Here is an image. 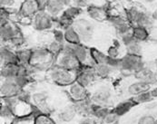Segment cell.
<instances>
[{
	"label": "cell",
	"instance_id": "obj_2",
	"mask_svg": "<svg viewBox=\"0 0 157 124\" xmlns=\"http://www.w3.org/2000/svg\"><path fill=\"white\" fill-rule=\"evenodd\" d=\"M78 72L67 70L63 67L54 65L51 67L46 73V76L53 83L59 86H69L76 82Z\"/></svg>",
	"mask_w": 157,
	"mask_h": 124
},
{
	"label": "cell",
	"instance_id": "obj_31",
	"mask_svg": "<svg viewBox=\"0 0 157 124\" xmlns=\"http://www.w3.org/2000/svg\"><path fill=\"white\" fill-rule=\"evenodd\" d=\"M18 63L23 65H29L32 57V49H19L17 51Z\"/></svg>",
	"mask_w": 157,
	"mask_h": 124
},
{
	"label": "cell",
	"instance_id": "obj_11",
	"mask_svg": "<svg viewBox=\"0 0 157 124\" xmlns=\"http://www.w3.org/2000/svg\"><path fill=\"white\" fill-rule=\"evenodd\" d=\"M73 54L83 66H94V62L93 61L90 54V48H87L84 43L75 44Z\"/></svg>",
	"mask_w": 157,
	"mask_h": 124
},
{
	"label": "cell",
	"instance_id": "obj_14",
	"mask_svg": "<svg viewBox=\"0 0 157 124\" xmlns=\"http://www.w3.org/2000/svg\"><path fill=\"white\" fill-rule=\"evenodd\" d=\"M136 80L144 83H150L151 85H156L157 83V71L151 67L145 65L139 71H137L134 75Z\"/></svg>",
	"mask_w": 157,
	"mask_h": 124
},
{
	"label": "cell",
	"instance_id": "obj_18",
	"mask_svg": "<svg viewBox=\"0 0 157 124\" xmlns=\"http://www.w3.org/2000/svg\"><path fill=\"white\" fill-rule=\"evenodd\" d=\"M47 99L48 94L45 92H36L32 93V100L31 102L34 105L43 113H47Z\"/></svg>",
	"mask_w": 157,
	"mask_h": 124
},
{
	"label": "cell",
	"instance_id": "obj_19",
	"mask_svg": "<svg viewBox=\"0 0 157 124\" xmlns=\"http://www.w3.org/2000/svg\"><path fill=\"white\" fill-rule=\"evenodd\" d=\"M77 114L78 113L73 103L65 107L57 113V120L63 123H70L75 119Z\"/></svg>",
	"mask_w": 157,
	"mask_h": 124
},
{
	"label": "cell",
	"instance_id": "obj_9",
	"mask_svg": "<svg viewBox=\"0 0 157 124\" xmlns=\"http://www.w3.org/2000/svg\"><path fill=\"white\" fill-rule=\"evenodd\" d=\"M22 35L19 30V27L13 21H10L9 23L4 25H1L0 27V38L2 43H7L8 42Z\"/></svg>",
	"mask_w": 157,
	"mask_h": 124
},
{
	"label": "cell",
	"instance_id": "obj_33",
	"mask_svg": "<svg viewBox=\"0 0 157 124\" xmlns=\"http://www.w3.org/2000/svg\"><path fill=\"white\" fill-rule=\"evenodd\" d=\"M64 43H65V42H64ZM64 43L56 41L55 39H52L51 41L47 43V45H46L45 47L50 51V53H52L55 56H56V55H58V54L63 51Z\"/></svg>",
	"mask_w": 157,
	"mask_h": 124
},
{
	"label": "cell",
	"instance_id": "obj_36",
	"mask_svg": "<svg viewBox=\"0 0 157 124\" xmlns=\"http://www.w3.org/2000/svg\"><path fill=\"white\" fill-rule=\"evenodd\" d=\"M36 116L34 114L24 116V117H17L16 119H13L11 124H35Z\"/></svg>",
	"mask_w": 157,
	"mask_h": 124
},
{
	"label": "cell",
	"instance_id": "obj_40",
	"mask_svg": "<svg viewBox=\"0 0 157 124\" xmlns=\"http://www.w3.org/2000/svg\"><path fill=\"white\" fill-rule=\"evenodd\" d=\"M120 119V116H118L112 110L111 112H109L105 119L102 121V124H114L117 123Z\"/></svg>",
	"mask_w": 157,
	"mask_h": 124
},
{
	"label": "cell",
	"instance_id": "obj_12",
	"mask_svg": "<svg viewBox=\"0 0 157 124\" xmlns=\"http://www.w3.org/2000/svg\"><path fill=\"white\" fill-rule=\"evenodd\" d=\"M96 78L97 77L94 66H82V68L78 72L76 82L88 89L96 80Z\"/></svg>",
	"mask_w": 157,
	"mask_h": 124
},
{
	"label": "cell",
	"instance_id": "obj_38",
	"mask_svg": "<svg viewBox=\"0 0 157 124\" xmlns=\"http://www.w3.org/2000/svg\"><path fill=\"white\" fill-rule=\"evenodd\" d=\"M156 118L151 113H146L139 117L136 124H154Z\"/></svg>",
	"mask_w": 157,
	"mask_h": 124
},
{
	"label": "cell",
	"instance_id": "obj_30",
	"mask_svg": "<svg viewBox=\"0 0 157 124\" xmlns=\"http://www.w3.org/2000/svg\"><path fill=\"white\" fill-rule=\"evenodd\" d=\"M90 54L94 64H102L106 63L108 60V55L105 53L101 52L100 50H97L96 48H90Z\"/></svg>",
	"mask_w": 157,
	"mask_h": 124
},
{
	"label": "cell",
	"instance_id": "obj_29",
	"mask_svg": "<svg viewBox=\"0 0 157 124\" xmlns=\"http://www.w3.org/2000/svg\"><path fill=\"white\" fill-rule=\"evenodd\" d=\"M82 12H83L82 8H79L77 6L71 5L65 9V11L62 14V17H64L65 18H67L69 20L75 21L76 18L80 17V16L82 15Z\"/></svg>",
	"mask_w": 157,
	"mask_h": 124
},
{
	"label": "cell",
	"instance_id": "obj_5",
	"mask_svg": "<svg viewBox=\"0 0 157 124\" xmlns=\"http://www.w3.org/2000/svg\"><path fill=\"white\" fill-rule=\"evenodd\" d=\"M31 24L36 31L45 32L49 30H54L56 28V21L49 14H47L45 10H40L32 17Z\"/></svg>",
	"mask_w": 157,
	"mask_h": 124
},
{
	"label": "cell",
	"instance_id": "obj_44",
	"mask_svg": "<svg viewBox=\"0 0 157 124\" xmlns=\"http://www.w3.org/2000/svg\"><path fill=\"white\" fill-rule=\"evenodd\" d=\"M77 124H96V120L92 116H84Z\"/></svg>",
	"mask_w": 157,
	"mask_h": 124
},
{
	"label": "cell",
	"instance_id": "obj_39",
	"mask_svg": "<svg viewBox=\"0 0 157 124\" xmlns=\"http://www.w3.org/2000/svg\"><path fill=\"white\" fill-rule=\"evenodd\" d=\"M30 75H18L15 78V82L18 86H20L22 89H25V86H27L32 82Z\"/></svg>",
	"mask_w": 157,
	"mask_h": 124
},
{
	"label": "cell",
	"instance_id": "obj_54",
	"mask_svg": "<svg viewBox=\"0 0 157 124\" xmlns=\"http://www.w3.org/2000/svg\"><path fill=\"white\" fill-rule=\"evenodd\" d=\"M114 124H118V122H117V123H114Z\"/></svg>",
	"mask_w": 157,
	"mask_h": 124
},
{
	"label": "cell",
	"instance_id": "obj_45",
	"mask_svg": "<svg viewBox=\"0 0 157 124\" xmlns=\"http://www.w3.org/2000/svg\"><path fill=\"white\" fill-rule=\"evenodd\" d=\"M157 108V102L155 100H154L153 102L145 104V109L148 110V111H153V110H155Z\"/></svg>",
	"mask_w": 157,
	"mask_h": 124
},
{
	"label": "cell",
	"instance_id": "obj_28",
	"mask_svg": "<svg viewBox=\"0 0 157 124\" xmlns=\"http://www.w3.org/2000/svg\"><path fill=\"white\" fill-rule=\"evenodd\" d=\"M64 35H65V42H67L70 43H75V44L82 43L79 34L77 33V31L75 29L73 25L69 26L66 30H64Z\"/></svg>",
	"mask_w": 157,
	"mask_h": 124
},
{
	"label": "cell",
	"instance_id": "obj_23",
	"mask_svg": "<svg viewBox=\"0 0 157 124\" xmlns=\"http://www.w3.org/2000/svg\"><path fill=\"white\" fill-rule=\"evenodd\" d=\"M25 0H0L1 9H4L11 14L18 13Z\"/></svg>",
	"mask_w": 157,
	"mask_h": 124
},
{
	"label": "cell",
	"instance_id": "obj_7",
	"mask_svg": "<svg viewBox=\"0 0 157 124\" xmlns=\"http://www.w3.org/2000/svg\"><path fill=\"white\" fill-rule=\"evenodd\" d=\"M55 64L57 66L63 67L65 69H67V70L77 71V72H79L83 66L74 54H68L64 51H62L58 55L56 56Z\"/></svg>",
	"mask_w": 157,
	"mask_h": 124
},
{
	"label": "cell",
	"instance_id": "obj_27",
	"mask_svg": "<svg viewBox=\"0 0 157 124\" xmlns=\"http://www.w3.org/2000/svg\"><path fill=\"white\" fill-rule=\"evenodd\" d=\"M132 35L140 43L147 41L150 38V30L139 25H134L132 28Z\"/></svg>",
	"mask_w": 157,
	"mask_h": 124
},
{
	"label": "cell",
	"instance_id": "obj_25",
	"mask_svg": "<svg viewBox=\"0 0 157 124\" xmlns=\"http://www.w3.org/2000/svg\"><path fill=\"white\" fill-rule=\"evenodd\" d=\"M112 107L108 106H102L98 104H93V111H92V117L95 120H100L101 122L105 119V117L112 111Z\"/></svg>",
	"mask_w": 157,
	"mask_h": 124
},
{
	"label": "cell",
	"instance_id": "obj_47",
	"mask_svg": "<svg viewBox=\"0 0 157 124\" xmlns=\"http://www.w3.org/2000/svg\"><path fill=\"white\" fill-rule=\"evenodd\" d=\"M48 1H49V0H37L39 6H40V7H41V10H44V9H45V5L47 4Z\"/></svg>",
	"mask_w": 157,
	"mask_h": 124
},
{
	"label": "cell",
	"instance_id": "obj_15",
	"mask_svg": "<svg viewBox=\"0 0 157 124\" xmlns=\"http://www.w3.org/2000/svg\"><path fill=\"white\" fill-rule=\"evenodd\" d=\"M86 9V15L91 20L95 22H102V21L107 20L108 18L107 9L102 6H98L96 5H90Z\"/></svg>",
	"mask_w": 157,
	"mask_h": 124
},
{
	"label": "cell",
	"instance_id": "obj_16",
	"mask_svg": "<svg viewBox=\"0 0 157 124\" xmlns=\"http://www.w3.org/2000/svg\"><path fill=\"white\" fill-rule=\"evenodd\" d=\"M0 61H1V66L6 65V64L18 63L17 51H14L12 48H10L8 46H1Z\"/></svg>",
	"mask_w": 157,
	"mask_h": 124
},
{
	"label": "cell",
	"instance_id": "obj_13",
	"mask_svg": "<svg viewBox=\"0 0 157 124\" xmlns=\"http://www.w3.org/2000/svg\"><path fill=\"white\" fill-rule=\"evenodd\" d=\"M41 10V7L37 0H25L21 6L19 12L17 13V19L19 17L32 18Z\"/></svg>",
	"mask_w": 157,
	"mask_h": 124
},
{
	"label": "cell",
	"instance_id": "obj_50",
	"mask_svg": "<svg viewBox=\"0 0 157 124\" xmlns=\"http://www.w3.org/2000/svg\"><path fill=\"white\" fill-rule=\"evenodd\" d=\"M155 69L157 71V57L156 59L155 60Z\"/></svg>",
	"mask_w": 157,
	"mask_h": 124
},
{
	"label": "cell",
	"instance_id": "obj_17",
	"mask_svg": "<svg viewBox=\"0 0 157 124\" xmlns=\"http://www.w3.org/2000/svg\"><path fill=\"white\" fill-rule=\"evenodd\" d=\"M66 8L67 7L63 4L58 2L57 0H49L47 4L45 5L44 10L47 14H49L53 18L56 20L62 16Z\"/></svg>",
	"mask_w": 157,
	"mask_h": 124
},
{
	"label": "cell",
	"instance_id": "obj_34",
	"mask_svg": "<svg viewBox=\"0 0 157 124\" xmlns=\"http://www.w3.org/2000/svg\"><path fill=\"white\" fill-rule=\"evenodd\" d=\"M125 49H126V54L138 55V56L143 55V46H142V43L140 42L136 41L131 43L130 45L126 46Z\"/></svg>",
	"mask_w": 157,
	"mask_h": 124
},
{
	"label": "cell",
	"instance_id": "obj_1",
	"mask_svg": "<svg viewBox=\"0 0 157 124\" xmlns=\"http://www.w3.org/2000/svg\"><path fill=\"white\" fill-rule=\"evenodd\" d=\"M56 56L50 53L46 47H37L32 49L30 66L35 71H48L55 65Z\"/></svg>",
	"mask_w": 157,
	"mask_h": 124
},
{
	"label": "cell",
	"instance_id": "obj_53",
	"mask_svg": "<svg viewBox=\"0 0 157 124\" xmlns=\"http://www.w3.org/2000/svg\"><path fill=\"white\" fill-rule=\"evenodd\" d=\"M155 10H156V11H157V7H156V8H155Z\"/></svg>",
	"mask_w": 157,
	"mask_h": 124
},
{
	"label": "cell",
	"instance_id": "obj_42",
	"mask_svg": "<svg viewBox=\"0 0 157 124\" xmlns=\"http://www.w3.org/2000/svg\"><path fill=\"white\" fill-rule=\"evenodd\" d=\"M108 65H110L112 68H113L115 71L116 70H120L121 68V57L119 58H112L108 56V60L106 62Z\"/></svg>",
	"mask_w": 157,
	"mask_h": 124
},
{
	"label": "cell",
	"instance_id": "obj_48",
	"mask_svg": "<svg viewBox=\"0 0 157 124\" xmlns=\"http://www.w3.org/2000/svg\"><path fill=\"white\" fill-rule=\"evenodd\" d=\"M57 1L60 2L61 4H63L66 7H67V6L72 5V0H57Z\"/></svg>",
	"mask_w": 157,
	"mask_h": 124
},
{
	"label": "cell",
	"instance_id": "obj_20",
	"mask_svg": "<svg viewBox=\"0 0 157 124\" xmlns=\"http://www.w3.org/2000/svg\"><path fill=\"white\" fill-rule=\"evenodd\" d=\"M153 88V85H151L150 83H144L142 81H136L135 83H131L128 87H127V93L129 95H131L132 97L136 96L142 92H148L151 91V89Z\"/></svg>",
	"mask_w": 157,
	"mask_h": 124
},
{
	"label": "cell",
	"instance_id": "obj_35",
	"mask_svg": "<svg viewBox=\"0 0 157 124\" xmlns=\"http://www.w3.org/2000/svg\"><path fill=\"white\" fill-rule=\"evenodd\" d=\"M35 124H56V122L47 113L41 112L36 115Z\"/></svg>",
	"mask_w": 157,
	"mask_h": 124
},
{
	"label": "cell",
	"instance_id": "obj_37",
	"mask_svg": "<svg viewBox=\"0 0 157 124\" xmlns=\"http://www.w3.org/2000/svg\"><path fill=\"white\" fill-rule=\"evenodd\" d=\"M120 45H121L120 43L115 40L113 44L108 48L106 54L112 58H119L120 57Z\"/></svg>",
	"mask_w": 157,
	"mask_h": 124
},
{
	"label": "cell",
	"instance_id": "obj_49",
	"mask_svg": "<svg viewBox=\"0 0 157 124\" xmlns=\"http://www.w3.org/2000/svg\"><path fill=\"white\" fill-rule=\"evenodd\" d=\"M143 1L147 5H153L156 2V0H143Z\"/></svg>",
	"mask_w": 157,
	"mask_h": 124
},
{
	"label": "cell",
	"instance_id": "obj_21",
	"mask_svg": "<svg viewBox=\"0 0 157 124\" xmlns=\"http://www.w3.org/2000/svg\"><path fill=\"white\" fill-rule=\"evenodd\" d=\"M154 20L152 18V16L149 12L144 10L141 8L137 17H136V20H135L134 25H139V26H144L149 30L152 29V27L154 26ZM133 25V26H134Z\"/></svg>",
	"mask_w": 157,
	"mask_h": 124
},
{
	"label": "cell",
	"instance_id": "obj_51",
	"mask_svg": "<svg viewBox=\"0 0 157 124\" xmlns=\"http://www.w3.org/2000/svg\"><path fill=\"white\" fill-rule=\"evenodd\" d=\"M124 1H125V2H128V3H131V2H133L134 0H124Z\"/></svg>",
	"mask_w": 157,
	"mask_h": 124
},
{
	"label": "cell",
	"instance_id": "obj_46",
	"mask_svg": "<svg viewBox=\"0 0 157 124\" xmlns=\"http://www.w3.org/2000/svg\"><path fill=\"white\" fill-rule=\"evenodd\" d=\"M150 92H151V93H152V95H153L154 99H155V100L157 99V84L151 89V91H150Z\"/></svg>",
	"mask_w": 157,
	"mask_h": 124
},
{
	"label": "cell",
	"instance_id": "obj_43",
	"mask_svg": "<svg viewBox=\"0 0 157 124\" xmlns=\"http://www.w3.org/2000/svg\"><path fill=\"white\" fill-rule=\"evenodd\" d=\"M90 5V0H72V6H77L79 8H86Z\"/></svg>",
	"mask_w": 157,
	"mask_h": 124
},
{
	"label": "cell",
	"instance_id": "obj_22",
	"mask_svg": "<svg viewBox=\"0 0 157 124\" xmlns=\"http://www.w3.org/2000/svg\"><path fill=\"white\" fill-rule=\"evenodd\" d=\"M19 63L6 64L1 66V78L2 79H15L18 75Z\"/></svg>",
	"mask_w": 157,
	"mask_h": 124
},
{
	"label": "cell",
	"instance_id": "obj_3",
	"mask_svg": "<svg viewBox=\"0 0 157 124\" xmlns=\"http://www.w3.org/2000/svg\"><path fill=\"white\" fill-rule=\"evenodd\" d=\"M146 64L144 63L143 57L126 54L123 57H121V68L120 73L124 77H128L131 75H135V73L144 67Z\"/></svg>",
	"mask_w": 157,
	"mask_h": 124
},
{
	"label": "cell",
	"instance_id": "obj_10",
	"mask_svg": "<svg viewBox=\"0 0 157 124\" xmlns=\"http://www.w3.org/2000/svg\"><path fill=\"white\" fill-rule=\"evenodd\" d=\"M67 93L73 103L79 102L89 98V92L86 87L81 85L79 83L75 82L71 85L67 86Z\"/></svg>",
	"mask_w": 157,
	"mask_h": 124
},
{
	"label": "cell",
	"instance_id": "obj_4",
	"mask_svg": "<svg viewBox=\"0 0 157 124\" xmlns=\"http://www.w3.org/2000/svg\"><path fill=\"white\" fill-rule=\"evenodd\" d=\"M73 26L80 36L82 43H87L92 40L94 34L95 25L94 21L86 17H78L74 21Z\"/></svg>",
	"mask_w": 157,
	"mask_h": 124
},
{
	"label": "cell",
	"instance_id": "obj_8",
	"mask_svg": "<svg viewBox=\"0 0 157 124\" xmlns=\"http://www.w3.org/2000/svg\"><path fill=\"white\" fill-rule=\"evenodd\" d=\"M20 86H18L15 82V79H2L0 86V93L2 98H13L17 97L22 92Z\"/></svg>",
	"mask_w": 157,
	"mask_h": 124
},
{
	"label": "cell",
	"instance_id": "obj_6",
	"mask_svg": "<svg viewBox=\"0 0 157 124\" xmlns=\"http://www.w3.org/2000/svg\"><path fill=\"white\" fill-rule=\"evenodd\" d=\"M112 91L108 86H100L92 93L89 92L90 100L95 104L111 107L112 103Z\"/></svg>",
	"mask_w": 157,
	"mask_h": 124
},
{
	"label": "cell",
	"instance_id": "obj_24",
	"mask_svg": "<svg viewBox=\"0 0 157 124\" xmlns=\"http://www.w3.org/2000/svg\"><path fill=\"white\" fill-rule=\"evenodd\" d=\"M135 106V103L134 101L132 100V98H130L129 100H125L121 102L120 103H118L114 108H113V111L120 117L125 115L127 112H129Z\"/></svg>",
	"mask_w": 157,
	"mask_h": 124
},
{
	"label": "cell",
	"instance_id": "obj_52",
	"mask_svg": "<svg viewBox=\"0 0 157 124\" xmlns=\"http://www.w3.org/2000/svg\"><path fill=\"white\" fill-rule=\"evenodd\" d=\"M154 124H157V118H156V120H155V123Z\"/></svg>",
	"mask_w": 157,
	"mask_h": 124
},
{
	"label": "cell",
	"instance_id": "obj_26",
	"mask_svg": "<svg viewBox=\"0 0 157 124\" xmlns=\"http://www.w3.org/2000/svg\"><path fill=\"white\" fill-rule=\"evenodd\" d=\"M94 69L96 74L97 78H108L111 76L113 72L115 71L110 65L107 63H102V64H94Z\"/></svg>",
	"mask_w": 157,
	"mask_h": 124
},
{
	"label": "cell",
	"instance_id": "obj_32",
	"mask_svg": "<svg viewBox=\"0 0 157 124\" xmlns=\"http://www.w3.org/2000/svg\"><path fill=\"white\" fill-rule=\"evenodd\" d=\"M132 100L134 101V103H135V105H138V104H147L151 102H153L155 99L151 93L150 91L148 92H142L136 96H134L132 97Z\"/></svg>",
	"mask_w": 157,
	"mask_h": 124
},
{
	"label": "cell",
	"instance_id": "obj_55",
	"mask_svg": "<svg viewBox=\"0 0 157 124\" xmlns=\"http://www.w3.org/2000/svg\"><path fill=\"white\" fill-rule=\"evenodd\" d=\"M156 84H157V83H156Z\"/></svg>",
	"mask_w": 157,
	"mask_h": 124
},
{
	"label": "cell",
	"instance_id": "obj_41",
	"mask_svg": "<svg viewBox=\"0 0 157 124\" xmlns=\"http://www.w3.org/2000/svg\"><path fill=\"white\" fill-rule=\"evenodd\" d=\"M53 39L56 41L64 43L65 42V35H64V30L58 27H56L53 30Z\"/></svg>",
	"mask_w": 157,
	"mask_h": 124
}]
</instances>
